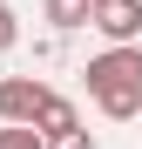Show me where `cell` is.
<instances>
[{
  "label": "cell",
  "instance_id": "6da1fadb",
  "mask_svg": "<svg viewBox=\"0 0 142 149\" xmlns=\"http://www.w3.org/2000/svg\"><path fill=\"white\" fill-rule=\"evenodd\" d=\"M81 81H88V102L102 109L108 122H135V115H142V41L95 54V61L81 68Z\"/></svg>",
  "mask_w": 142,
  "mask_h": 149
},
{
  "label": "cell",
  "instance_id": "7a4b0ae2",
  "mask_svg": "<svg viewBox=\"0 0 142 149\" xmlns=\"http://www.w3.org/2000/svg\"><path fill=\"white\" fill-rule=\"evenodd\" d=\"M54 102V88L41 81V74H0V122H20V129H34Z\"/></svg>",
  "mask_w": 142,
  "mask_h": 149
},
{
  "label": "cell",
  "instance_id": "3957f363",
  "mask_svg": "<svg viewBox=\"0 0 142 149\" xmlns=\"http://www.w3.org/2000/svg\"><path fill=\"white\" fill-rule=\"evenodd\" d=\"M95 34L108 47H135L142 41V0H95Z\"/></svg>",
  "mask_w": 142,
  "mask_h": 149
},
{
  "label": "cell",
  "instance_id": "277c9868",
  "mask_svg": "<svg viewBox=\"0 0 142 149\" xmlns=\"http://www.w3.org/2000/svg\"><path fill=\"white\" fill-rule=\"evenodd\" d=\"M47 27L54 34H75V27H95V0H41Z\"/></svg>",
  "mask_w": 142,
  "mask_h": 149
},
{
  "label": "cell",
  "instance_id": "5b68a950",
  "mask_svg": "<svg viewBox=\"0 0 142 149\" xmlns=\"http://www.w3.org/2000/svg\"><path fill=\"white\" fill-rule=\"evenodd\" d=\"M34 129H41V136H61V129H81V109L68 102V95H54V102H47V115L34 122Z\"/></svg>",
  "mask_w": 142,
  "mask_h": 149
},
{
  "label": "cell",
  "instance_id": "8992f818",
  "mask_svg": "<svg viewBox=\"0 0 142 149\" xmlns=\"http://www.w3.org/2000/svg\"><path fill=\"white\" fill-rule=\"evenodd\" d=\"M0 149H47L41 129H20V122H0Z\"/></svg>",
  "mask_w": 142,
  "mask_h": 149
},
{
  "label": "cell",
  "instance_id": "52a82bcc",
  "mask_svg": "<svg viewBox=\"0 0 142 149\" xmlns=\"http://www.w3.org/2000/svg\"><path fill=\"white\" fill-rule=\"evenodd\" d=\"M7 47H20V20H14L7 0H0V54H7Z\"/></svg>",
  "mask_w": 142,
  "mask_h": 149
},
{
  "label": "cell",
  "instance_id": "ba28073f",
  "mask_svg": "<svg viewBox=\"0 0 142 149\" xmlns=\"http://www.w3.org/2000/svg\"><path fill=\"white\" fill-rule=\"evenodd\" d=\"M47 149H95L88 129H61V136H47Z\"/></svg>",
  "mask_w": 142,
  "mask_h": 149
}]
</instances>
